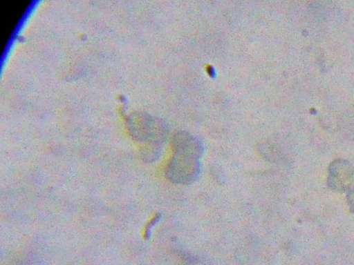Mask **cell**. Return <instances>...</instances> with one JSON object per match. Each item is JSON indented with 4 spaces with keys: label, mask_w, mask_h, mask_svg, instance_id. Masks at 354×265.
Segmentation results:
<instances>
[{
    "label": "cell",
    "mask_w": 354,
    "mask_h": 265,
    "mask_svg": "<svg viewBox=\"0 0 354 265\" xmlns=\"http://www.w3.org/2000/svg\"><path fill=\"white\" fill-rule=\"evenodd\" d=\"M160 220V216H156L150 222L149 226H147L146 229V235H150V233L151 232L152 228H153L156 224L159 222Z\"/></svg>",
    "instance_id": "obj_5"
},
{
    "label": "cell",
    "mask_w": 354,
    "mask_h": 265,
    "mask_svg": "<svg viewBox=\"0 0 354 265\" xmlns=\"http://www.w3.org/2000/svg\"><path fill=\"white\" fill-rule=\"evenodd\" d=\"M172 146L175 155L199 159L204 153L202 141L196 137L186 132H177L174 135Z\"/></svg>",
    "instance_id": "obj_3"
},
{
    "label": "cell",
    "mask_w": 354,
    "mask_h": 265,
    "mask_svg": "<svg viewBox=\"0 0 354 265\" xmlns=\"http://www.w3.org/2000/svg\"><path fill=\"white\" fill-rule=\"evenodd\" d=\"M347 199L350 210L354 213V186L348 190Z\"/></svg>",
    "instance_id": "obj_4"
},
{
    "label": "cell",
    "mask_w": 354,
    "mask_h": 265,
    "mask_svg": "<svg viewBox=\"0 0 354 265\" xmlns=\"http://www.w3.org/2000/svg\"><path fill=\"white\" fill-rule=\"evenodd\" d=\"M201 171L199 159L175 155L167 166L165 175L174 184L189 186L198 181Z\"/></svg>",
    "instance_id": "obj_1"
},
{
    "label": "cell",
    "mask_w": 354,
    "mask_h": 265,
    "mask_svg": "<svg viewBox=\"0 0 354 265\" xmlns=\"http://www.w3.org/2000/svg\"><path fill=\"white\" fill-rule=\"evenodd\" d=\"M353 167L348 161L337 160L329 168L328 186L336 192H348L353 183Z\"/></svg>",
    "instance_id": "obj_2"
}]
</instances>
